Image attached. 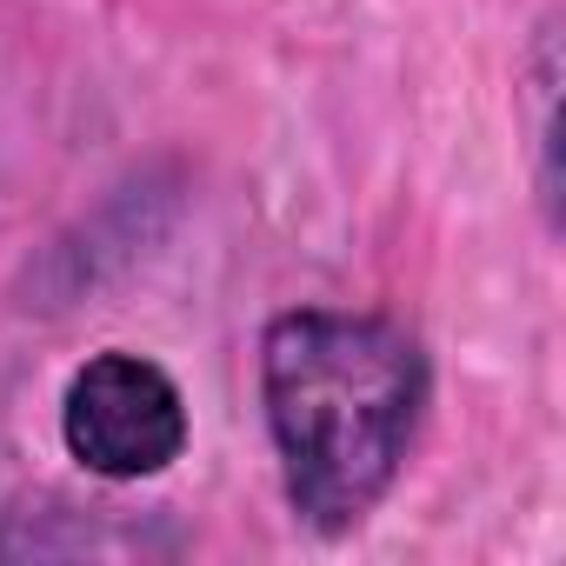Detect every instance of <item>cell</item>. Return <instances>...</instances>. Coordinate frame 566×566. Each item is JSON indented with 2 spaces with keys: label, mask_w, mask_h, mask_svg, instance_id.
<instances>
[{
  "label": "cell",
  "mask_w": 566,
  "mask_h": 566,
  "mask_svg": "<svg viewBox=\"0 0 566 566\" xmlns=\"http://www.w3.org/2000/svg\"><path fill=\"white\" fill-rule=\"evenodd\" d=\"M260 394L294 513L321 533H347L380 506L413 447L427 354L394 321L307 307L266 327Z\"/></svg>",
  "instance_id": "1"
},
{
  "label": "cell",
  "mask_w": 566,
  "mask_h": 566,
  "mask_svg": "<svg viewBox=\"0 0 566 566\" xmlns=\"http://www.w3.org/2000/svg\"><path fill=\"white\" fill-rule=\"evenodd\" d=\"M67 447L101 480H147L187 447L180 387L140 354H101L67 387Z\"/></svg>",
  "instance_id": "2"
}]
</instances>
